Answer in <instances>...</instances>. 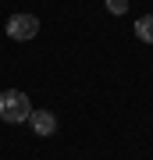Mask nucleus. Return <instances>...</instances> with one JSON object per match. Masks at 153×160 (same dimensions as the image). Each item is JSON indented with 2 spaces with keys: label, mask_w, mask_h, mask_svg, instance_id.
Wrapping results in <instances>:
<instances>
[{
  "label": "nucleus",
  "mask_w": 153,
  "mask_h": 160,
  "mask_svg": "<svg viewBox=\"0 0 153 160\" xmlns=\"http://www.w3.org/2000/svg\"><path fill=\"white\" fill-rule=\"evenodd\" d=\"M28 114H32V103H28L25 92H18V89L0 92V121H7V125H22V121H28Z\"/></svg>",
  "instance_id": "obj_1"
},
{
  "label": "nucleus",
  "mask_w": 153,
  "mask_h": 160,
  "mask_svg": "<svg viewBox=\"0 0 153 160\" xmlns=\"http://www.w3.org/2000/svg\"><path fill=\"white\" fill-rule=\"evenodd\" d=\"M7 36L18 39V43L36 39V36H39V18L36 14H11L7 18Z\"/></svg>",
  "instance_id": "obj_2"
},
{
  "label": "nucleus",
  "mask_w": 153,
  "mask_h": 160,
  "mask_svg": "<svg viewBox=\"0 0 153 160\" xmlns=\"http://www.w3.org/2000/svg\"><path fill=\"white\" fill-rule=\"evenodd\" d=\"M28 125H32L36 135H54V132H57V118H54V110H36V107H32Z\"/></svg>",
  "instance_id": "obj_3"
},
{
  "label": "nucleus",
  "mask_w": 153,
  "mask_h": 160,
  "mask_svg": "<svg viewBox=\"0 0 153 160\" xmlns=\"http://www.w3.org/2000/svg\"><path fill=\"white\" fill-rule=\"evenodd\" d=\"M135 36H139L142 43H153V14H146V18L135 22Z\"/></svg>",
  "instance_id": "obj_4"
},
{
  "label": "nucleus",
  "mask_w": 153,
  "mask_h": 160,
  "mask_svg": "<svg viewBox=\"0 0 153 160\" xmlns=\"http://www.w3.org/2000/svg\"><path fill=\"white\" fill-rule=\"evenodd\" d=\"M107 11L110 14H125L128 11V0H107Z\"/></svg>",
  "instance_id": "obj_5"
}]
</instances>
